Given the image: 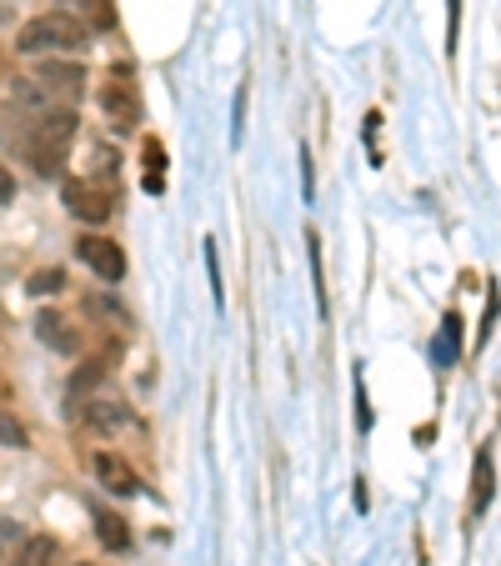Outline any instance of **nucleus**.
I'll return each mask as SVG.
<instances>
[{
	"instance_id": "20",
	"label": "nucleus",
	"mask_w": 501,
	"mask_h": 566,
	"mask_svg": "<svg viewBox=\"0 0 501 566\" xmlns=\"http://www.w3.org/2000/svg\"><path fill=\"white\" fill-rule=\"evenodd\" d=\"M81 566H91V562H81Z\"/></svg>"
},
{
	"instance_id": "7",
	"label": "nucleus",
	"mask_w": 501,
	"mask_h": 566,
	"mask_svg": "<svg viewBox=\"0 0 501 566\" xmlns=\"http://www.w3.org/2000/svg\"><path fill=\"white\" fill-rule=\"evenodd\" d=\"M101 111L111 116V126H116V130H136L140 126L136 96H131L126 86H116V81H111V86H101Z\"/></svg>"
},
{
	"instance_id": "13",
	"label": "nucleus",
	"mask_w": 501,
	"mask_h": 566,
	"mask_svg": "<svg viewBox=\"0 0 501 566\" xmlns=\"http://www.w3.org/2000/svg\"><path fill=\"white\" fill-rule=\"evenodd\" d=\"M0 447H11V451L25 447V427L15 417H6V411H0Z\"/></svg>"
},
{
	"instance_id": "14",
	"label": "nucleus",
	"mask_w": 501,
	"mask_h": 566,
	"mask_svg": "<svg viewBox=\"0 0 501 566\" xmlns=\"http://www.w3.org/2000/svg\"><path fill=\"white\" fill-rule=\"evenodd\" d=\"M61 286H65V271H35V276H31L35 296H51V291H61Z\"/></svg>"
},
{
	"instance_id": "4",
	"label": "nucleus",
	"mask_w": 501,
	"mask_h": 566,
	"mask_svg": "<svg viewBox=\"0 0 501 566\" xmlns=\"http://www.w3.org/2000/svg\"><path fill=\"white\" fill-rule=\"evenodd\" d=\"M75 251H81V261H86L101 281H111V286L126 276V256H121V247H116V241H106V235H81V241H75Z\"/></svg>"
},
{
	"instance_id": "11",
	"label": "nucleus",
	"mask_w": 501,
	"mask_h": 566,
	"mask_svg": "<svg viewBox=\"0 0 501 566\" xmlns=\"http://www.w3.org/2000/svg\"><path fill=\"white\" fill-rule=\"evenodd\" d=\"M96 536H101V546H106V552H126V546H131V532H126V522H121L116 512H101L96 516Z\"/></svg>"
},
{
	"instance_id": "15",
	"label": "nucleus",
	"mask_w": 501,
	"mask_h": 566,
	"mask_svg": "<svg viewBox=\"0 0 501 566\" xmlns=\"http://www.w3.org/2000/svg\"><path fill=\"white\" fill-rule=\"evenodd\" d=\"M15 546H21V526H15V522H6V516H0V562H6V556H11Z\"/></svg>"
},
{
	"instance_id": "1",
	"label": "nucleus",
	"mask_w": 501,
	"mask_h": 566,
	"mask_svg": "<svg viewBox=\"0 0 501 566\" xmlns=\"http://www.w3.org/2000/svg\"><path fill=\"white\" fill-rule=\"evenodd\" d=\"M86 45H91V31L71 11H45L35 21H25L21 35H15L21 55H81Z\"/></svg>"
},
{
	"instance_id": "17",
	"label": "nucleus",
	"mask_w": 501,
	"mask_h": 566,
	"mask_svg": "<svg viewBox=\"0 0 501 566\" xmlns=\"http://www.w3.org/2000/svg\"><path fill=\"white\" fill-rule=\"evenodd\" d=\"M206 266H211V286H216V306H221V266H216V241H206Z\"/></svg>"
},
{
	"instance_id": "10",
	"label": "nucleus",
	"mask_w": 501,
	"mask_h": 566,
	"mask_svg": "<svg viewBox=\"0 0 501 566\" xmlns=\"http://www.w3.org/2000/svg\"><path fill=\"white\" fill-rule=\"evenodd\" d=\"M491 457L487 451H477V471H471V512H487V502H491Z\"/></svg>"
},
{
	"instance_id": "5",
	"label": "nucleus",
	"mask_w": 501,
	"mask_h": 566,
	"mask_svg": "<svg viewBox=\"0 0 501 566\" xmlns=\"http://www.w3.org/2000/svg\"><path fill=\"white\" fill-rule=\"evenodd\" d=\"M91 471H96V481L106 486V492H116V496L140 492V476L131 471L126 457H116V451H96V457H91Z\"/></svg>"
},
{
	"instance_id": "9",
	"label": "nucleus",
	"mask_w": 501,
	"mask_h": 566,
	"mask_svg": "<svg viewBox=\"0 0 501 566\" xmlns=\"http://www.w3.org/2000/svg\"><path fill=\"white\" fill-rule=\"evenodd\" d=\"M35 336H41V342L51 346V352H65V356H71L75 346H81V342H75V332L65 326L61 316H55V311H41V316H35Z\"/></svg>"
},
{
	"instance_id": "12",
	"label": "nucleus",
	"mask_w": 501,
	"mask_h": 566,
	"mask_svg": "<svg viewBox=\"0 0 501 566\" xmlns=\"http://www.w3.org/2000/svg\"><path fill=\"white\" fill-rule=\"evenodd\" d=\"M121 421H131L121 396H96V401H91V427H121Z\"/></svg>"
},
{
	"instance_id": "2",
	"label": "nucleus",
	"mask_w": 501,
	"mask_h": 566,
	"mask_svg": "<svg viewBox=\"0 0 501 566\" xmlns=\"http://www.w3.org/2000/svg\"><path fill=\"white\" fill-rule=\"evenodd\" d=\"M71 136H75V116H71V111H55V116H41V120H31V126H25L21 150H25V160H31L41 176H55V171H61V160H65Z\"/></svg>"
},
{
	"instance_id": "18",
	"label": "nucleus",
	"mask_w": 501,
	"mask_h": 566,
	"mask_svg": "<svg viewBox=\"0 0 501 566\" xmlns=\"http://www.w3.org/2000/svg\"><path fill=\"white\" fill-rule=\"evenodd\" d=\"M11 196H15V176H11V171H6V166H0V206L11 201Z\"/></svg>"
},
{
	"instance_id": "3",
	"label": "nucleus",
	"mask_w": 501,
	"mask_h": 566,
	"mask_svg": "<svg viewBox=\"0 0 501 566\" xmlns=\"http://www.w3.org/2000/svg\"><path fill=\"white\" fill-rule=\"evenodd\" d=\"M61 201L71 206V216L75 221H91V226H101L111 216V191H101V181H65L61 186Z\"/></svg>"
},
{
	"instance_id": "6",
	"label": "nucleus",
	"mask_w": 501,
	"mask_h": 566,
	"mask_svg": "<svg viewBox=\"0 0 501 566\" xmlns=\"http://www.w3.org/2000/svg\"><path fill=\"white\" fill-rule=\"evenodd\" d=\"M35 81H41V86H51L55 96L65 101V106H75V96H81V91H86V71H81V65L75 61H51V65H41V75H35Z\"/></svg>"
},
{
	"instance_id": "16",
	"label": "nucleus",
	"mask_w": 501,
	"mask_h": 566,
	"mask_svg": "<svg viewBox=\"0 0 501 566\" xmlns=\"http://www.w3.org/2000/svg\"><path fill=\"white\" fill-rule=\"evenodd\" d=\"M457 25H461V0H447V51H457Z\"/></svg>"
},
{
	"instance_id": "19",
	"label": "nucleus",
	"mask_w": 501,
	"mask_h": 566,
	"mask_svg": "<svg viewBox=\"0 0 501 566\" xmlns=\"http://www.w3.org/2000/svg\"><path fill=\"white\" fill-rule=\"evenodd\" d=\"M81 6H91V15H96L101 25H111V11H106V0H81Z\"/></svg>"
},
{
	"instance_id": "8",
	"label": "nucleus",
	"mask_w": 501,
	"mask_h": 566,
	"mask_svg": "<svg viewBox=\"0 0 501 566\" xmlns=\"http://www.w3.org/2000/svg\"><path fill=\"white\" fill-rule=\"evenodd\" d=\"M55 562H61V546H55V536H45V532L25 536L11 556V566H55Z\"/></svg>"
}]
</instances>
